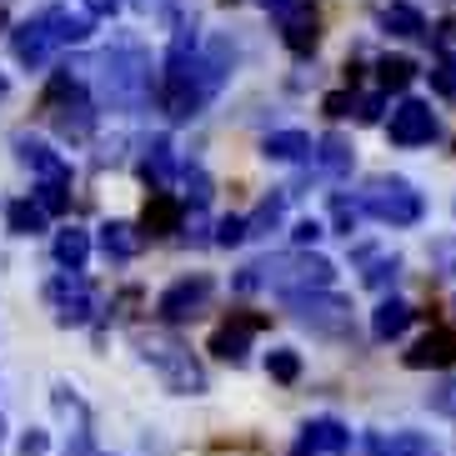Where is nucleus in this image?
<instances>
[{
	"mask_svg": "<svg viewBox=\"0 0 456 456\" xmlns=\"http://www.w3.org/2000/svg\"><path fill=\"white\" fill-rule=\"evenodd\" d=\"M156 76H151V55L135 41H116L110 51H101L95 61V91H101V106L121 110V116H141V110L156 101Z\"/></svg>",
	"mask_w": 456,
	"mask_h": 456,
	"instance_id": "nucleus-1",
	"label": "nucleus"
},
{
	"mask_svg": "<svg viewBox=\"0 0 456 456\" xmlns=\"http://www.w3.org/2000/svg\"><path fill=\"white\" fill-rule=\"evenodd\" d=\"M331 281H336V266L326 261V256L291 251V256H266V261H251V266H246L231 286H236V291H261V286H271L281 301H291V296L331 291Z\"/></svg>",
	"mask_w": 456,
	"mask_h": 456,
	"instance_id": "nucleus-2",
	"label": "nucleus"
},
{
	"mask_svg": "<svg viewBox=\"0 0 456 456\" xmlns=\"http://www.w3.org/2000/svg\"><path fill=\"white\" fill-rule=\"evenodd\" d=\"M45 110H51L55 135L70 141V146H86L95 135V121H101V101H91L70 70H55V81L45 86Z\"/></svg>",
	"mask_w": 456,
	"mask_h": 456,
	"instance_id": "nucleus-3",
	"label": "nucleus"
},
{
	"mask_svg": "<svg viewBox=\"0 0 456 456\" xmlns=\"http://www.w3.org/2000/svg\"><path fill=\"white\" fill-rule=\"evenodd\" d=\"M135 346H141V356L161 371V381L175 396H201L206 391V371L196 366V356H191L171 331H135Z\"/></svg>",
	"mask_w": 456,
	"mask_h": 456,
	"instance_id": "nucleus-4",
	"label": "nucleus"
},
{
	"mask_svg": "<svg viewBox=\"0 0 456 456\" xmlns=\"http://www.w3.org/2000/svg\"><path fill=\"white\" fill-rule=\"evenodd\" d=\"M362 211L376 216L381 226H416L427 216V196L411 181H402V175H376L362 191Z\"/></svg>",
	"mask_w": 456,
	"mask_h": 456,
	"instance_id": "nucleus-5",
	"label": "nucleus"
},
{
	"mask_svg": "<svg viewBox=\"0 0 456 456\" xmlns=\"http://www.w3.org/2000/svg\"><path fill=\"white\" fill-rule=\"evenodd\" d=\"M296 322L306 326L311 336H346L351 331V301L336 291H311V296H291L286 301Z\"/></svg>",
	"mask_w": 456,
	"mask_h": 456,
	"instance_id": "nucleus-6",
	"label": "nucleus"
},
{
	"mask_svg": "<svg viewBox=\"0 0 456 456\" xmlns=\"http://www.w3.org/2000/svg\"><path fill=\"white\" fill-rule=\"evenodd\" d=\"M216 281L206 276V271H196V276H181V281H171L161 291V301H156V316H161L166 326H181V322H196L206 311V301H211Z\"/></svg>",
	"mask_w": 456,
	"mask_h": 456,
	"instance_id": "nucleus-7",
	"label": "nucleus"
},
{
	"mask_svg": "<svg viewBox=\"0 0 456 456\" xmlns=\"http://www.w3.org/2000/svg\"><path fill=\"white\" fill-rule=\"evenodd\" d=\"M387 135L391 146H431L436 135H442V121H436V110L427 106V101H416V95H406V101H396V110H391L387 121Z\"/></svg>",
	"mask_w": 456,
	"mask_h": 456,
	"instance_id": "nucleus-8",
	"label": "nucleus"
},
{
	"mask_svg": "<svg viewBox=\"0 0 456 456\" xmlns=\"http://www.w3.org/2000/svg\"><path fill=\"white\" fill-rule=\"evenodd\" d=\"M55 26H51V11L41 15H30V20H15L11 26V55L20 61L26 70H41L51 66V55H55Z\"/></svg>",
	"mask_w": 456,
	"mask_h": 456,
	"instance_id": "nucleus-9",
	"label": "nucleus"
},
{
	"mask_svg": "<svg viewBox=\"0 0 456 456\" xmlns=\"http://www.w3.org/2000/svg\"><path fill=\"white\" fill-rule=\"evenodd\" d=\"M45 301L55 306V322L61 326H86L95 316V291L86 286L81 271H61V276L45 286Z\"/></svg>",
	"mask_w": 456,
	"mask_h": 456,
	"instance_id": "nucleus-10",
	"label": "nucleus"
},
{
	"mask_svg": "<svg viewBox=\"0 0 456 456\" xmlns=\"http://www.w3.org/2000/svg\"><path fill=\"white\" fill-rule=\"evenodd\" d=\"M346 446H351V431L336 416H316V421H306V427L296 431L291 456H341Z\"/></svg>",
	"mask_w": 456,
	"mask_h": 456,
	"instance_id": "nucleus-11",
	"label": "nucleus"
},
{
	"mask_svg": "<svg viewBox=\"0 0 456 456\" xmlns=\"http://www.w3.org/2000/svg\"><path fill=\"white\" fill-rule=\"evenodd\" d=\"M11 146H15V161L30 166V171L41 175V181H70V166L61 161V156L45 146V141H36V135H15Z\"/></svg>",
	"mask_w": 456,
	"mask_h": 456,
	"instance_id": "nucleus-12",
	"label": "nucleus"
},
{
	"mask_svg": "<svg viewBox=\"0 0 456 456\" xmlns=\"http://www.w3.org/2000/svg\"><path fill=\"white\" fill-rule=\"evenodd\" d=\"M406 366L411 371H446V366H456V336L452 331H427L421 341H416L411 351H406Z\"/></svg>",
	"mask_w": 456,
	"mask_h": 456,
	"instance_id": "nucleus-13",
	"label": "nucleus"
},
{
	"mask_svg": "<svg viewBox=\"0 0 456 456\" xmlns=\"http://www.w3.org/2000/svg\"><path fill=\"white\" fill-rule=\"evenodd\" d=\"M261 331V316H236V322L216 326L211 336V351L221 362H246V346H251V336Z\"/></svg>",
	"mask_w": 456,
	"mask_h": 456,
	"instance_id": "nucleus-14",
	"label": "nucleus"
},
{
	"mask_svg": "<svg viewBox=\"0 0 456 456\" xmlns=\"http://www.w3.org/2000/svg\"><path fill=\"white\" fill-rule=\"evenodd\" d=\"M366 456H442V446L421 431H391V436H366Z\"/></svg>",
	"mask_w": 456,
	"mask_h": 456,
	"instance_id": "nucleus-15",
	"label": "nucleus"
},
{
	"mask_svg": "<svg viewBox=\"0 0 456 456\" xmlns=\"http://www.w3.org/2000/svg\"><path fill=\"white\" fill-rule=\"evenodd\" d=\"M381 30L396 36V41H431L427 15L416 11V5H406V0H391L387 11H381Z\"/></svg>",
	"mask_w": 456,
	"mask_h": 456,
	"instance_id": "nucleus-16",
	"label": "nucleus"
},
{
	"mask_svg": "<svg viewBox=\"0 0 456 456\" xmlns=\"http://www.w3.org/2000/svg\"><path fill=\"white\" fill-rule=\"evenodd\" d=\"M181 216H186V201H175L171 191H151L146 216H141V231H151V236H166V231H181Z\"/></svg>",
	"mask_w": 456,
	"mask_h": 456,
	"instance_id": "nucleus-17",
	"label": "nucleus"
},
{
	"mask_svg": "<svg viewBox=\"0 0 456 456\" xmlns=\"http://www.w3.org/2000/svg\"><path fill=\"white\" fill-rule=\"evenodd\" d=\"M141 171H146L151 186H171L175 181V146H171V135H151L146 141V156H141Z\"/></svg>",
	"mask_w": 456,
	"mask_h": 456,
	"instance_id": "nucleus-18",
	"label": "nucleus"
},
{
	"mask_svg": "<svg viewBox=\"0 0 456 456\" xmlns=\"http://www.w3.org/2000/svg\"><path fill=\"white\" fill-rule=\"evenodd\" d=\"M141 226H131V221H106L101 226V251L110 256V261H135L141 256Z\"/></svg>",
	"mask_w": 456,
	"mask_h": 456,
	"instance_id": "nucleus-19",
	"label": "nucleus"
},
{
	"mask_svg": "<svg viewBox=\"0 0 456 456\" xmlns=\"http://www.w3.org/2000/svg\"><path fill=\"white\" fill-rule=\"evenodd\" d=\"M261 156L266 161H306V156H316V146L306 131H271L261 141Z\"/></svg>",
	"mask_w": 456,
	"mask_h": 456,
	"instance_id": "nucleus-20",
	"label": "nucleus"
},
{
	"mask_svg": "<svg viewBox=\"0 0 456 456\" xmlns=\"http://www.w3.org/2000/svg\"><path fill=\"white\" fill-rule=\"evenodd\" d=\"M406 326H411V306L396 301V296H387V301L371 311V336L376 341H396V336H406Z\"/></svg>",
	"mask_w": 456,
	"mask_h": 456,
	"instance_id": "nucleus-21",
	"label": "nucleus"
},
{
	"mask_svg": "<svg viewBox=\"0 0 456 456\" xmlns=\"http://www.w3.org/2000/svg\"><path fill=\"white\" fill-rule=\"evenodd\" d=\"M55 261H61V271H86V261H91V231H81V226L55 231Z\"/></svg>",
	"mask_w": 456,
	"mask_h": 456,
	"instance_id": "nucleus-22",
	"label": "nucleus"
},
{
	"mask_svg": "<svg viewBox=\"0 0 456 456\" xmlns=\"http://www.w3.org/2000/svg\"><path fill=\"white\" fill-rule=\"evenodd\" d=\"M351 141L346 135H322L316 141V166H322V175H331V181H341V175H351Z\"/></svg>",
	"mask_w": 456,
	"mask_h": 456,
	"instance_id": "nucleus-23",
	"label": "nucleus"
},
{
	"mask_svg": "<svg viewBox=\"0 0 456 456\" xmlns=\"http://www.w3.org/2000/svg\"><path fill=\"white\" fill-rule=\"evenodd\" d=\"M5 231H11V236H41L45 211L36 206V196H20V201L5 206Z\"/></svg>",
	"mask_w": 456,
	"mask_h": 456,
	"instance_id": "nucleus-24",
	"label": "nucleus"
},
{
	"mask_svg": "<svg viewBox=\"0 0 456 456\" xmlns=\"http://www.w3.org/2000/svg\"><path fill=\"white\" fill-rule=\"evenodd\" d=\"M376 81H381V91H406L416 81V61L411 55H381L376 61Z\"/></svg>",
	"mask_w": 456,
	"mask_h": 456,
	"instance_id": "nucleus-25",
	"label": "nucleus"
},
{
	"mask_svg": "<svg viewBox=\"0 0 456 456\" xmlns=\"http://www.w3.org/2000/svg\"><path fill=\"white\" fill-rule=\"evenodd\" d=\"M51 26H55V41L61 45H81V41H91V15H70V11H55L51 5Z\"/></svg>",
	"mask_w": 456,
	"mask_h": 456,
	"instance_id": "nucleus-26",
	"label": "nucleus"
},
{
	"mask_svg": "<svg viewBox=\"0 0 456 456\" xmlns=\"http://www.w3.org/2000/svg\"><path fill=\"white\" fill-rule=\"evenodd\" d=\"M281 211H286V191H276V196H266V201L246 216V231H251V236H271L276 221H281Z\"/></svg>",
	"mask_w": 456,
	"mask_h": 456,
	"instance_id": "nucleus-27",
	"label": "nucleus"
},
{
	"mask_svg": "<svg viewBox=\"0 0 456 456\" xmlns=\"http://www.w3.org/2000/svg\"><path fill=\"white\" fill-rule=\"evenodd\" d=\"M356 256H366V271H362L366 286H387V281H396V271H402L396 256H371V251H356Z\"/></svg>",
	"mask_w": 456,
	"mask_h": 456,
	"instance_id": "nucleus-28",
	"label": "nucleus"
},
{
	"mask_svg": "<svg viewBox=\"0 0 456 456\" xmlns=\"http://www.w3.org/2000/svg\"><path fill=\"white\" fill-rule=\"evenodd\" d=\"M36 206H41L45 216H61L70 206V181H41V186H36Z\"/></svg>",
	"mask_w": 456,
	"mask_h": 456,
	"instance_id": "nucleus-29",
	"label": "nucleus"
},
{
	"mask_svg": "<svg viewBox=\"0 0 456 456\" xmlns=\"http://www.w3.org/2000/svg\"><path fill=\"white\" fill-rule=\"evenodd\" d=\"M266 376H271V381H281V387H291V381H296V376H301V356H296V351H271V356H266Z\"/></svg>",
	"mask_w": 456,
	"mask_h": 456,
	"instance_id": "nucleus-30",
	"label": "nucleus"
},
{
	"mask_svg": "<svg viewBox=\"0 0 456 456\" xmlns=\"http://www.w3.org/2000/svg\"><path fill=\"white\" fill-rule=\"evenodd\" d=\"M362 216H366V211H362V201H351V196H336V201H331V226L341 231V236H351Z\"/></svg>",
	"mask_w": 456,
	"mask_h": 456,
	"instance_id": "nucleus-31",
	"label": "nucleus"
},
{
	"mask_svg": "<svg viewBox=\"0 0 456 456\" xmlns=\"http://www.w3.org/2000/svg\"><path fill=\"white\" fill-rule=\"evenodd\" d=\"M427 76H431V91L436 95H456V55H436Z\"/></svg>",
	"mask_w": 456,
	"mask_h": 456,
	"instance_id": "nucleus-32",
	"label": "nucleus"
},
{
	"mask_svg": "<svg viewBox=\"0 0 456 456\" xmlns=\"http://www.w3.org/2000/svg\"><path fill=\"white\" fill-rule=\"evenodd\" d=\"M186 201L191 211H206V201H211V175L201 166H186Z\"/></svg>",
	"mask_w": 456,
	"mask_h": 456,
	"instance_id": "nucleus-33",
	"label": "nucleus"
},
{
	"mask_svg": "<svg viewBox=\"0 0 456 456\" xmlns=\"http://www.w3.org/2000/svg\"><path fill=\"white\" fill-rule=\"evenodd\" d=\"M251 231H246V216H221L216 221V246H241Z\"/></svg>",
	"mask_w": 456,
	"mask_h": 456,
	"instance_id": "nucleus-34",
	"label": "nucleus"
},
{
	"mask_svg": "<svg viewBox=\"0 0 456 456\" xmlns=\"http://www.w3.org/2000/svg\"><path fill=\"white\" fill-rule=\"evenodd\" d=\"M381 110H387V95H381V91L356 95V121H362V126H376V121H381Z\"/></svg>",
	"mask_w": 456,
	"mask_h": 456,
	"instance_id": "nucleus-35",
	"label": "nucleus"
},
{
	"mask_svg": "<svg viewBox=\"0 0 456 456\" xmlns=\"http://www.w3.org/2000/svg\"><path fill=\"white\" fill-rule=\"evenodd\" d=\"M322 110L331 116V121H341V116H351V110H356V95H351V91H331L322 101Z\"/></svg>",
	"mask_w": 456,
	"mask_h": 456,
	"instance_id": "nucleus-36",
	"label": "nucleus"
},
{
	"mask_svg": "<svg viewBox=\"0 0 456 456\" xmlns=\"http://www.w3.org/2000/svg\"><path fill=\"white\" fill-rule=\"evenodd\" d=\"M322 236H326V226L316 221V216H306V221H296V231H291V241H296V246H316Z\"/></svg>",
	"mask_w": 456,
	"mask_h": 456,
	"instance_id": "nucleus-37",
	"label": "nucleus"
},
{
	"mask_svg": "<svg viewBox=\"0 0 456 456\" xmlns=\"http://www.w3.org/2000/svg\"><path fill=\"white\" fill-rule=\"evenodd\" d=\"M427 402H431V411H436V416H456V381L436 387V391L427 396Z\"/></svg>",
	"mask_w": 456,
	"mask_h": 456,
	"instance_id": "nucleus-38",
	"label": "nucleus"
},
{
	"mask_svg": "<svg viewBox=\"0 0 456 456\" xmlns=\"http://www.w3.org/2000/svg\"><path fill=\"white\" fill-rule=\"evenodd\" d=\"M431 256L442 261V271H452V276H456V236H446V241H436V246H431Z\"/></svg>",
	"mask_w": 456,
	"mask_h": 456,
	"instance_id": "nucleus-39",
	"label": "nucleus"
},
{
	"mask_svg": "<svg viewBox=\"0 0 456 456\" xmlns=\"http://www.w3.org/2000/svg\"><path fill=\"white\" fill-rule=\"evenodd\" d=\"M45 446H51L45 431H26V436H20V456H45Z\"/></svg>",
	"mask_w": 456,
	"mask_h": 456,
	"instance_id": "nucleus-40",
	"label": "nucleus"
},
{
	"mask_svg": "<svg viewBox=\"0 0 456 456\" xmlns=\"http://www.w3.org/2000/svg\"><path fill=\"white\" fill-rule=\"evenodd\" d=\"M116 11H121V0H86V15L91 20H110Z\"/></svg>",
	"mask_w": 456,
	"mask_h": 456,
	"instance_id": "nucleus-41",
	"label": "nucleus"
},
{
	"mask_svg": "<svg viewBox=\"0 0 456 456\" xmlns=\"http://www.w3.org/2000/svg\"><path fill=\"white\" fill-rule=\"evenodd\" d=\"M0 36H11V11H5V0H0Z\"/></svg>",
	"mask_w": 456,
	"mask_h": 456,
	"instance_id": "nucleus-42",
	"label": "nucleus"
},
{
	"mask_svg": "<svg viewBox=\"0 0 456 456\" xmlns=\"http://www.w3.org/2000/svg\"><path fill=\"white\" fill-rule=\"evenodd\" d=\"M126 5H131V11H156L161 0H126Z\"/></svg>",
	"mask_w": 456,
	"mask_h": 456,
	"instance_id": "nucleus-43",
	"label": "nucleus"
},
{
	"mask_svg": "<svg viewBox=\"0 0 456 456\" xmlns=\"http://www.w3.org/2000/svg\"><path fill=\"white\" fill-rule=\"evenodd\" d=\"M5 95H11V81H5V76H0V101H5Z\"/></svg>",
	"mask_w": 456,
	"mask_h": 456,
	"instance_id": "nucleus-44",
	"label": "nucleus"
},
{
	"mask_svg": "<svg viewBox=\"0 0 456 456\" xmlns=\"http://www.w3.org/2000/svg\"><path fill=\"white\" fill-rule=\"evenodd\" d=\"M221 5H236V0H221Z\"/></svg>",
	"mask_w": 456,
	"mask_h": 456,
	"instance_id": "nucleus-45",
	"label": "nucleus"
},
{
	"mask_svg": "<svg viewBox=\"0 0 456 456\" xmlns=\"http://www.w3.org/2000/svg\"><path fill=\"white\" fill-rule=\"evenodd\" d=\"M452 211H456V201H452Z\"/></svg>",
	"mask_w": 456,
	"mask_h": 456,
	"instance_id": "nucleus-46",
	"label": "nucleus"
}]
</instances>
